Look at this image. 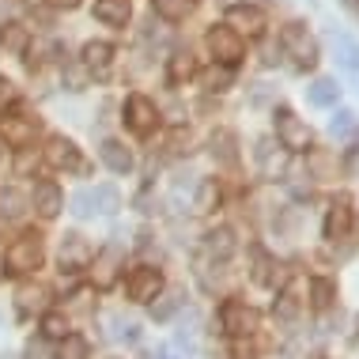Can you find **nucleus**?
I'll list each match as a JSON object with an SVG mask.
<instances>
[{
	"mask_svg": "<svg viewBox=\"0 0 359 359\" xmlns=\"http://www.w3.org/2000/svg\"><path fill=\"white\" fill-rule=\"evenodd\" d=\"M219 325L227 329L231 337H254L257 325H261V318H257L254 306L238 303V299H227V303L219 306Z\"/></svg>",
	"mask_w": 359,
	"mask_h": 359,
	"instance_id": "obj_6",
	"label": "nucleus"
},
{
	"mask_svg": "<svg viewBox=\"0 0 359 359\" xmlns=\"http://www.w3.org/2000/svg\"><path fill=\"white\" fill-rule=\"evenodd\" d=\"M121 208V193L114 186H87V189H76L72 193V212L76 216H114Z\"/></svg>",
	"mask_w": 359,
	"mask_h": 359,
	"instance_id": "obj_3",
	"label": "nucleus"
},
{
	"mask_svg": "<svg viewBox=\"0 0 359 359\" xmlns=\"http://www.w3.org/2000/svg\"><path fill=\"white\" fill-rule=\"evenodd\" d=\"M306 167L314 170V178H337V155L314 148V151L306 155Z\"/></svg>",
	"mask_w": 359,
	"mask_h": 359,
	"instance_id": "obj_29",
	"label": "nucleus"
},
{
	"mask_svg": "<svg viewBox=\"0 0 359 359\" xmlns=\"http://www.w3.org/2000/svg\"><path fill=\"white\" fill-rule=\"evenodd\" d=\"M114 65V46L110 42H87L83 46V69L95 76H106Z\"/></svg>",
	"mask_w": 359,
	"mask_h": 359,
	"instance_id": "obj_19",
	"label": "nucleus"
},
{
	"mask_svg": "<svg viewBox=\"0 0 359 359\" xmlns=\"http://www.w3.org/2000/svg\"><path fill=\"white\" fill-rule=\"evenodd\" d=\"M151 12L167 23H182L186 15L197 12V0H151Z\"/></svg>",
	"mask_w": 359,
	"mask_h": 359,
	"instance_id": "obj_23",
	"label": "nucleus"
},
{
	"mask_svg": "<svg viewBox=\"0 0 359 359\" xmlns=\"http://www.w3.org/2000/svg\"><path fill=\"white\" fill-rule=\"evenodd\" d=\"M205 46H208V53L216 57L219 65H238L242 57H246V46H242V38L231 31L227 23H212L208 27V34H205Z\"/></svg>",
	"mask_w": 359,
	"mask_h": 359,
	"instance_id": "obj_4",
	"label": "nucleus"
},
{
	"mask_svg": "<svg viewBox=\"0 0 359 359\" xmlns=\"http://www.w3.org/2000/svg\"><path fill=\"white\" fill-rule=\"evenodd\" d=\"M341 4H344V8H359V0H341Z\"/></svg>",
	"mask_w": 359,
	"mask_h": 359,
	"instance_id": "obj_42",
	"label": "nucleus"
},
{
	"mask_svg": "<svg viewBox=\"0 0 359 359\" xmlns=\"http://www.w3.org/2000/svg\"><path fill=\"white\" fill-rule=\"evenodd\" d=\"M50 8H65V12H72V8H80V0H46Z\"/></svg>",
	"mask_w": 359,
	"mask_h": 359,
	"instance_id": "obj_40",
	"label": "nucleus"
},
{
	"mask_svg": "<svg viewBox=\"0 0 359 359\" xmlns=\"http://www.w3.org/2000/svg\"><path fill=\"white\" fill-rule=\"evenodd\" d=\"M348 129H355V114L341 110V114L333 118V133H348Z\"/></svg>",
	"mask_w": 359,
	"mask_h": 359,
	"instance_id": "obj_37",
	"label": "nucleus"
},
{
	"mask_svg": "<svg viewBox=\"0 0 359 359\" xmlns=\"http://www.w3.org/2000/svg\"><path fill=\"white\" fill-rule=\"evenodd\" d=\"M310 303H314L318 310H325L329 303H333V295H337V287H333V280H314V284H310Z\"/></svg>",
	"mask_w": 359,
	"mask_h": 359,
	"instance_id": "obj_31",
	"label": "nucleus"
},
{
	"mask_svg": "<svg viewBox=\"0 0 359 359\" xmlns=\"http://www.w3.org/2000/svg\"><path fill=\"white\" fill-rule=\"evenodd\" d=\"M125 125H129L137 137H151L155 125H159V110L148 95H129L125 99Z\"/></svg>",
	"mask_w": 359,
	"mask_h": 359,
	"instance_id": "obj_8",
	"label": "nucleus"
},
{
	"mask_svg": "<svg viewBox=\"0 0 359 359\" xmlns=\"http://www.w3.org/2000/svg\"><path fill=\"white\" fill-rule=\"evenodd\" d=\"M306 99L314 102V106H333L337 99H341V87H337V80H329V76H322V80H314V83H310Z\"/></svg>",
	"mask_w": 359,
	"mask_h": 359,
	"instance_id": "obj_25",
	"label": "nucleus"
},
{
	"mask_svg": "<svg viewBox=\"0 0 359 359\" xmlns=\"http://www.w3.org/2000/svg\"><path fill=\"white\" fill-rule=\"evenodd\" d=\"M95 19L106 27H125L133 19V0H95Z\"/></svg>",
	"mask_w": 359,
	"mask_h": 359,
	"instance_id": "obj_18",
	"label": "nucleus"
},
{
	"mask_svg": "<svg viewBox=\"0 0 359 359\" xmlns=\"http://www.w3.org/2000/svg\"><path fill=\"white\" fill-rule=\"evenodd\" d=\"M227 87H231V76L223 72V69H212V72H205V91L219 95V91H227Z\"/></svg>",
	"mask_w": 359,
	"mask_h": 359,
	"instance_id": "obj_34",
	"label": "nucleus"
},
{
	"mask_svg": "<svg viewBox=\"0 0 359 359\" xmlns=\"http://www.w3.org/2000/svg\"><path fill=\"white\" fill-rule=\"evenodd\" d=\"M235 231L231 227H216V231H208L205 235V254L208 257H216V261H227L231 254H235Z\"/></svg>",
	"mask_w": 359,
	"mask_h": 359,
	"instance_id": "obj_22",
	"label": "nucleus"
},
{
	"mask_svg": "<svg viewBox=\"0 0 359 359\" xmlns=\"http://www.w3.org/2000/svg\"><path fill=\"white\" fill-rule=\"evenodd\" d=\"M42 261H46L42 235H23V238H15L12 246L4 250V273L8 276L34 273V269H42Z\"/></svg>",
	"mask_w": 359,
	"mask_h": 359,
	"instance_id": "obj_1",
	"label": "nucleus"
},
{
	"mask_svg": "<svg viewBox=\"0 0 359 359\" xmlns=\"http://www.w3.org/2000/svg\"><path fill=\"white\" fill-rule=\"evenodd\" d=\"M121 265H125V254H121V246H106L102 254H95V287H114L118 284V273H121Z\"/></svg>",
	"mask_w": 359,
	"mask_h": 359,
	"instance_id": "obj_13",
	"label": "nucleus"
},
{
	"mask_svg": "<svg viewBox=\"0 0 359 359\" xmlns=\"http://www.w3.org/2000/svg\"><path fill=\"white\" fill-rule=\"evenodd\" d=\"M46 163H50L53 170H72V174L87 170L80 148H76V140H69V137H50V144H46Z\"/></svg>",
	"mask_w": 359,
	"mask_h": 359,
	"instance_id": "obj_11",
	"label": "nucleus"
},
{
	"mask_svg": "<svg viewBox=\"0 0 359 359\" xmlns=\"http://www.w3.org/2000/svg\"><path fill=\"white\" fill-rule=\"evenodd\" d=\"M4 42H8V46H12V50H23V46H27V34H23V31H19V27H12V31H8V34H4Z\"/></svg>",
	"mask_w": 359,
	"mask_h": 359,
	"instance_id": "obj_38",
	"label": "nucleus"
},
{
	"mask_svg": "<svg viewBox=\"0 0 359 359\" xmlns=\"http://www.w3.org/2000/svg\"><path fill=\"white\" fill-rule=\"evenodd\" d=\"M95 250L91 242H87L83 235H76V231H69V235L61 238V250H57V265H61V273H80V269L91 265Z\"/></svg>",
	"mask_w": 359,
	"mask_h": 359,
	"instance_id": "obj_9",
	"label": "nucleus"
},
{
	"mask_svg": "<svg viewBox=\"0 0 359 359\" xmlns=\"http://www.w3.org/2000/svg\"><path fill=\"white\" fill-rule=\"evenodd\" d=\"M0 137H4V144H12V148H31L38 137V118H31L23 110H8L0 118Z\"/></svg>",
	"mask_w": 359,
	"mask_h": 359,
	"instance_id": "obj_7",
	"label": "nucleus"
},
{
	"mask_svg": "<svg viewBox=\"0 0 359 359\" xmlns=\"http://www.w3.org/2000/svg\"><path fill=\"white\" fill-rule=\"evenodd\" d=\"M57 359H91V344H87L83 337L69 333L61 341V348H57Z\"/></svg>",
	"mask_w": 359,
	"mask_h": 359,
	"instance_id": "obj_30",
	"label": "nucleus"
},
{
	"mask_svg": "<svg viewBox=\"0 0 359 359\" xmlns=\"http://www.w3.org/2000/svg\"><path fill=\"white\" fill-rule=\"evenodd\" d=\"M329 42H333V53H337V65L341 69H348V72H359V46L348 38L344 31H329Z\"/></svg>",
	"mask_w": 359,
	"mask_h": 359,
	"instance_id": "obj_20",
	"label": "nucleus"
},
{
	"mask_svg": "<svg viewBox=\"0 0 359 359\" xmlns=\"http://www.w3.org/2000/svg\"><path fill=\"white\" fill-rule=\"evenodd\" d=\"M280 50H284V53L291 57V61L299 65V69H314V65L322 61L314 34H310L303 23H287L284 31H280Z\"/></svg>",
	"mask_w": 359,
	"mask_h": 359,
	"instance_id": "obj_2",
	"label": "nucleus"
},
{
	"mask_svg": "<svg viewBox=\"0 0 359 359\" xmlns=\"http://www.w3.org/2000/svg\"><path fill=\"white\" fill-rule=\"evenodd\" d=\"M216 205H219V186L212 178H205L197 186V197H193V212H201V216H205V212H216Z\"/></svg>",
	"mask_w": 359,
	"mask_h": 359,
	"instance_id": "obj_27",
	"label": "nucleus"
},
{
	"mask_svg": "<svg viewBox=\"0 0 359 359\" xmlns=\"http://www.w3.org/2000/svg\"><path fill=\"white\" fill-rule=\"evenodd\" d=\"M46 306H50V287H46V284H23L15 291V310L23 318L46 314Z\"/></svg>",
	"mask_w": 359,
	"mask_h": 359,
	"instance_id": "obj_14",
	"label": "nucleus"
},
{
	"mask_svg": "<svg viewBox=\"0 0 359 359\" xmlns=\"http://www.w3.org/2000/svg\"><path fill=\"white\" fill-rule=\"evenodd\" d=\"M193 76H197V57H193L189 50H178L167 61V83L170 87H182L186 80H193Z\"/></svg>",
	"mask_w": 359,
	"mask_h": 359,
	"instance_id": "obj_21",
	"label": "nucleus"
},
{
	"mask_svg": "<svg viewBox=\"0 0 359 359\" xmlns=\"http://www.w3.org/2000/svg\"><path fill=\"white\" fill-rule=\"evenodd\" d=\"M348 227H352V208H348L344 197H337L333 205H329V212H325V238L341 242L348 235Z\"/></svg>",
	"mask_w": 359,
	"mask_h": 359,
	"instance_id": "obj_17",
	"label": "nucleus"
},
{
	"mask_svg": "<svg viewBox=\"0 0 359 359\" xmlns=\"http://www.w3.org/2000/svg\"><path fill=\"white\" fill-rule=\"evenodd\" d=\"M102 163H106L114 174H129V170H133V151L125 148L121 140H106V144H102Z\"/></svg>",
	"mask_w": 359,
	"mask_h": 359,
	"instance_id": "obj_24",
	"label": "nucleus"
},
{
	"mask_svg": "<svg viewBox=\"0 0 359 359\" xmlns=\"http://www.w3.org/2000/svg\"><path fill=\"white\" fill-rule=\"evenodd\" d=\"M235 133H231V129H216V133H212V155H216V159L219 163H235L238 159V151H235Z\"/></svg>",
	"mask_w": 359,
	"mask_h": 359,
	"instance_id": "obj_26",
	"label": "nucleus"
},
{
	"mask_svg": "<svg viewBox=\"0 0 359 359\" xmlns=\"http://www.w3.org/2000/svg\"><path fill=\"white\" fill-rule=\"evenodd\" d=\"M178 306H182V295H178V291H170V295H163L159 303L151 306V318H155V322H167V318H170Z\"/></svg>",
	"mask_w": 359,
	"mask_h": 359,
	"instance_id": "obj_33",
	"label": "nucleus"
},
{
	"mask_svg": "<svg viewBox=\"0 0 359 359\" xmlns=\"http://www.w3.org/2000/svg\"><path fill=\"white\" fill-rule=\"evenodd\" d=\"M23 212H27V197H23V193L12 189V186L0 189V216H4V219H19Z\"/></svg>",
	"mask_w": 359,
	"mask_h": 359,
	"instance_id": "obj_28",
	"label": "nucleus"
},
{
	"mask_svg": "<svg viewBox=\"0 0 359 359\" xmlns=\"http://www.w3.org/2000/svg\"><path fill=\"white\" fill-rule=\"evenodd\" d=\"M227 27L235 31L238 38L246 34V38H261L265 34V12H261L257 4H231L227 8Z\"/></svg>",
	"mask_w": 359,
	"mask_h": 359,
	"instance_id": "obj_12",
	"label": "nucleus"
},
{
	"mask_svg": "<svg viewBox=\"0 0 359 359\" xmlns=\"http://www.w3.org/2000/svg\"><path fill=\"white\" fill-rule=\"evenodd\" d=\"M61 205H65V197H61V186L57 182H50V178H42L34 186V212L42 219H53L57 212H61Z\"/></svg>",
	"mask_w": 359,
	"mask_h": 359,
	"instance_id": "obj_15",
	"label": "nucleus"
},
{
	"mask_svg": "<svg viewBox=\"0 0 359 359\" xmlns=\"http://www.w3.org/2000/svg\"><path fill=\"white\" fill-rule=\"evenodd\" d=\"M114 341H125V344H137V341H140V329L133 325V322H121V318H118V322H114Z\"/></svg>",
	"mask_w": 359,
	"mask_h": 359,
	"instance_id": "obj_35",
	"label": "nucleus"
},
{
	"mask_svg": "<svg viewBox=\"0 0 359 359\" xmlns=\"http://www.w3.org/2000/svg\"><path fill=\"white\" fill-rule=\"evenodd\" d=\"M254 159H257V167H261L265 178H276V174H284V167H287V151L276 148L273 140H257Z\"/></svg>",
	"mask_w": 359,
	"mask_h": 359,
	"instance_id": "obj_16",
	"label": "nucleus"
},
{
	"mask_svg": "<svg viewBox=\"0 0 359 359\" xmlns=\"http://www.w3.org/2000/svg\"><path fill=\"white\" fill-rule=\"evenodd\" d=\"M0 359H12V355H0Z\"/></svg>",
	"mask_w": 359,
	"mask_h": 359,
	"instance_id": "obj_43",
	"label": "nucleus"
},
{
	"mask_svg": "<svg viewBox=\"0 0 359 359\" xmlns=\"http://www.w3.org/2000/svg\"><path fill=\"white\" fill-rule=\"evenodd\" d=\"M42 333L50 337V341H65V337H69V322H65V314H46L42 318Z\"/></svg>",
	"mask_w": 359,
	"mask_h": 359,
	"instance_id": "obj_32",
	"label": "nucleus"
},
{
	"mask_svg": "<svg viewBox=\"0 0 359 359\" xmlns=\"http://www.w3.org/2000/svg\"><path fill=\"white\" fill-rule=\"evenodd\" d=\"M125 291H129L133 303H151V299H159V291H163V273L155 265L133 269L129 280H125Z\"/></svg>",
	"mask_w": 359,
	"mask_h": 359,
	"instance_id": "obj_10",
	"label": "nucleus"
},
{
	"mask_svg": "<svg viewBox=\"0 0 359 359\" xmlns=\"http://www.w3.org/2000/svg\"><path fill=\"white\" fill-rule=\"evenodd\" d=\"M65 80H69V91H83V76H80V69H65Z\"/></svg>",
	"mask_w": 359,
	"mask_h": 359,
	"instance_id": "obj_39",
	"label": "nucleus"
},
{
	"mask_svg": "<svg viewBox=\"0 0 359 359\" xmlns=\"http://www.w3.org/2000/svg\"><path fill=\"white\" fill-rule=\"evenodd\" d=\"M8 87H12V83H8L4 76H0V95H8Z\"/></svg>",
	"mask_w": 359,
	"mask_h": 359,
	"instance_id": "obj_41",
	"label": "nucleus"
},
{
	"mask_svg": "<svg viewBox=\"0 0 359 359\" xmlns=\"http://www.w3.org/2000/svg\"><path fill=\"white\" fill-rule=\"evenodd\" d=\"M295 310H299L295 295H291V291H284V295H280V303H276V314H280V318H295Z\"/></svg>",
	"mask_w": 359,
	"mask_h": 359,
	"instance_id": "obj_36",
	"label": "nucleus"
},
{
	"mask_svg": "<svg viewBox=\"0 0 359 359\" xmlns=\"http://www.w3.org/2000/svg\"><path fill=\"white\" fill-rule=\"evenodd\" d=\"M273 125H276V140L284 151H306L310 148V129L287 110V106H280L273 114Z\"/></svg>",
	"mask_w": 359,
	"mask_h": 359,
	"instance_id": "obj_5",
	"label": "nucleus"
}]
</instances>
